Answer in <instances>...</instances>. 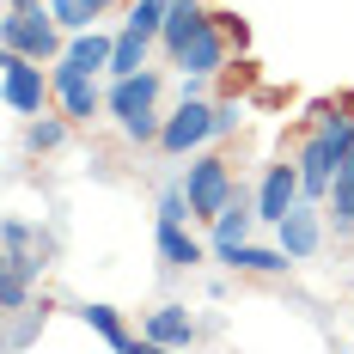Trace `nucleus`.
<instances>
[{
  "mask_svg": "<svg viewBox=\"0 0 354 354\" xmlns=\"http://www.w3.org/2000/svg\"><path fill=\"white\" fill-rule=\"evenodd\" d=\"M159 92H165V73L159 68H141V73H116L104 86V110L110 122L122 129V141H159V129H165V116H159Z\"/></svg>",
  "mask_w": 354,
  "mask_h": 354,
  "instance_id": "1",
  "label": "nucleus"
},
{
  "mask_svg": "<svg viewBox=\"0 0 354 354\" xmlns=\"http://www.w3.org/2000/svg\"><path fill=\"white\" fill-rule=\"evenodd\" d=\"M245 183H239V171H232V159L226 153H189V165H183V196H189V214L202 220V226H214L220 214L232 208V196H239Z\"/></svg>",
  "mask_w": 354,
  "mask_h": 354,
  "instance_id": "2",
  "label": "nucleus"
},
{
  "mask_svg": "<svg viewBox=\"0 0 354 354\" xmlns=\"http://www.w3.org/2000/svg\"><path fill=\"white\" fill-rule=\"evenodd\" d=\"M0 98H6L12 116H43V110H55L49 62H37L25 49H0Z\"/></svg>",
  "mask_w": 354,
  "mask_h": 354,
  "instance_id": "3",
  "label": "nucleus"
},
{
  "mask_svg": "<svg viewBox=\"0 0 354 354\" xmlns=\"http://www.w3.org/2000/svg\"><path fill=\"white\" fill-rule=\"evenodd\" d=\"M0 49H25L37 62H62L68 55V31L55 19V6H25V12H6L0 19Z\"/></svg>",
  "mask_w": 354,
  "mask_h": 354,
  "instance_id": "4",
  "label": "nucleus"
},
{
  "mask_svg": "<svg viewBox=\"0 0 354 354\" xmlns=\"http://www.w3.org/2000/svg\"><path fill=\"white\" fill-rule=\"evenodd\" d=\"M208 141H220V129H214V98H177V110L165 116V129H159V153L165 159H189V153H202Z\"/></svg>",
  "mask_w": 354,
  "mask_h": 354,
  "instance_id": "5",
  "label": "nucleus"
},
{
  "mask_svg": "<svg viewBox=\"0 0 354 354\" xmlns=\"http://www.w3.org/2000/svg\"><path fill=\"white\" fill-rule=\"evenodd\" d=\"M49 80H55V110L68 116L73 129H92V116L104 110V86H98V73L62 55V62H49Z\"/></svg>",
  "mask_w": 354,
  "mask_h": 354,
  "instance_id": "6",
  "label": "nucleus"
},
{
  "mask_svg": "<svg viewBox=\"0 0 354 354\" xmlns=\"http://www.w3.org/2000/svg\"><path fill=\"white\" fill-rule=\"evenodd\" d=\"M232 55H239L232 31H226L220 19H208L202 31H196L189 43H183V55H177L171 68H177V73H202V80H220V73L232 68Z\"/></svg>",
  "mask_w": 354,
  "mask_h": 354,
  "instance_id": "7",
  "label": "nucleus"
},
{
  "mask_svg": "<svg viewBox=\"0 0 354 354\" xmlns=\"http://www.w3.org/2000/svg\"><path fill=\"white\" fill-rule=\"evenodd\" d=\"M299 202H306L299 159H293V165H287V159H281V165H269V171H263V183H257V220H263V226H281Z\"/></svg>",
  "mask_w": 354,
  "mask_h": 354,
  "instance_id": "8",
  "label": "nucleus"
},
{
  "mask_svg": "<svg viewBox=\"0 0 354 354\" xmlns=\"http://www.w3.org/2000/svg\"><path fill=\"white\" fill-rule=\"evenodd\" d=\"M324 220H330V214H324V202H299V208L275 226V239L287 245V257H293V263H312V257L324 250Z\"/></svg>",
  "mask_w": 354,
  "mask_h": 354,
  "instance_id": "9",
  "label": "nucleus"
},
{
  "mask_svg": "<svg viewBox=\"0 0 354 354\" xmlns=\"http://www.w3.org/2000/svg\"><path fill=\"white\" fill-rule=\"evenodd\" d=\"M214 257H220L232 275H287V269H293V257H287L281 239H275V245H250V239H239V245H214Z\"/></svg>",
  "mask_w": 354,
  "mask_h": 354,
  "instance_id": "10",
  "label": "nucleus"
},
{
  "mask_svg": "<svg viewBox=\"0 0 354 354\" xmlns=\"http://www.w3.org/2000/svg\"><path fill=\"white\" fill-rule=\"evenodd\" d=\"M208 19H214L208 0H171V12H165V31H159V49H165V62H177V55H183V43L202 31Z\"/></svg>",
  "mask_w": 354,
  "mask_h": 354,
  "instance_id": "11",
  "label": "nucleus"
},
{
  "mask_svg": "<svg viewBox=\"0 0 354 354\" xmlns=\"http://www.w3.org/2000/svg\"><path fill=\"white\" fill-rule=\"evenodd\" d=\"M141 336L153 348H189L196 342V312L189 306H159V312H147Z\"/></svg>",
  "mask_w": 354,
  "mask_h": 354,
  "instance_id": "12",
  "label": "nucleus"
},
{
  "mask_svg": "<svg viewBox=\"0 0 354 354\" xmlns=\"http://www.w3.org/2000/svg\"><path fill=\"white\" fill-rule=\"evenodd\" d=\"M153 245H159V263L165 269H196L202 263V239L189 232V220H159Z\"/></svg>",
  "mask_w": 354,
  "mask_h": 354,
  "instance_id": "13",
  "label": "nucleus"
},
{
  "mask_svg": "<svg viewBox=\"0 0 354 354\" xmlns=\"http://www.w3.org/2000/svg\"><path fill=\"white\" fill-rule=\"evenodd\" d=\"M250 226H263V220H257V196L239 189V196H232V208L208 226V245H239V239H250Z\"/></svg>",
  "mask_w": 354,
  "mask_h": 354,
  "instance_id": "14",
  "label": "nucleus"
},
{
  "mask_svg": "<svg viewBox=\"0 0 354 354\" xmlns=\"http://www.w3.org/2000/svg\"><path fill=\"white\" fill-rule=\"evenodd\" d=\"M110 49H116V31H98V25L68 37V62H80L92 73H110Z\"/></svg>",
  "mask_w": 354,
  "mask_h": 354,
  "instance_id": "15",
  "label": "nucleus"
},
{
  "mask_svg": "<svg viewBox=\"0 0 354 354\" xmlns=\"http://www.w3.org/2000/svg\"><path fill=\"white\" fill-rule=\"evenodd\" d=\"M68 135H73V122L62 110H55V116H49V110H43V116H25V147H31L37 159H43V153H62Z\"/></svg>",
  "mask_w": 354,
  "mask_h": 354,
  "instance_id": "16",
  "label": "nucleus"
},
{
  "mask_svg": "<svg viewBox=\"0 0 354 354\" xmlns=\"http://www.w3.org/2000/svg\"><path fill=\"white\" fill-rule=\"evenodd\" d=\"M153 43H159V37H147V31H135V25H122V31H116V49H110V80H116V73H141L147 55H153Z\"/></svg>",
  "mask_w": 354,
  "mask_h": 354,
  "instance_id": "17",
  "label": "nucleus"
},
{
  "mask_svg": "<svg viewBox=\"0 0 354 354\" xmlns=\"http://www.w3.org/2000/svg\"><path fill=\"white\" fill-rule=\"evenodd\" d=\"M324 214L336 220V232H354V153L342 159V171L330 183V196H324Z\"/></svg>",
  "mask_w": 354,
  "mask_h": 354,
  "instance_id": "18",
  "label": "nucleus"
},
{
  "mask_svg": "<svg viewBox=\"0 0 354 354\" xmlns=\"http://www.w3.org/2000/svg\"><path fill=\"white\" fill-rule=\"evenodd\" d=\"M80 318L92 324V330L104 336L110 348H135V330L122 324V312H116V306H104V299H92V306H80Z\"/></svg>",
  "mask_w": 354,
  "mask_h": 354,
  "instance_id": "19",
  "label": "nucleus"
},
{
  "mask_svg": "<svg viewBox=\"0 0 354 354\" xmlns=\"http://www.w3.org/2000/svg\"><path fill=\"white\" fill-rule=\"evenodd\" d=\"M165 12H171V0H129V19H122V25L159 37V31H165Z\"/></svg>",
  "mask_w": 354,
  "mask_h": 354,
  "instance_id": "20",
  "label": "nucleus"
},
{
  "mask_svg": "<svg viewBox=\"0 0 354 354\" xmlns=\"http://www.w3.org/2000/svg\"><path fill=\"white\" fill-rule=\"evenodd\" d=\"M214 129H220V141L245 129V92H226V98H214Z\"/></svg>",
  "mask_w": 354,
  "mask_h": 354,
  "instance_id": "21",
  "label": "nucleus"
},
{
  "mask_svg": "<svg viewBox=\"0 0 354 354\" xmlns=\"http://www.w3.org/2000/svg\"><path fill=\"white\" fill-rule=\"evenodd\" d=\"M49 6H55V19H62V31H92V25H98V19H92V12H86V0H49Z\"/></svg>",
  "mask_w": 354,
  "mask_h": 354,
  "instance_id": "22",
  "label": "nucleus"
},
{
  "mask_svg": "<svg viewBox=\"0 0 354 354\" xmlns=\"http://www.w3.org/2000/svg\"><path fill=\"white\" fill-rule=\"evenodd\" d=\"M159 220H196V214H189V196H183V177L159 196Z\"/></svg>",
  "mask_w": 354,
  "mask_h": 354,
  "instance_id": "23",
  "label": "nucleus"
},
{
  "mask_svg": "<svg viewBox=\"0 0 354 354\" xmlns=\"http://www.w3.org/2000/svg\"><path fill=\"white\" fill-rule=\"evenodd\" d=\"M116 6H129V0H86V12H92V19H104V12H116Z\"/></svg>",
  "mask_w": 354,
  "mask_h": 354,
  "instance_id": "24",
  "label": "nucleus"
},
{
  "mask_svg": "<svg viewBox=\"0 0 354 354\" xmlns=\"http://www.w3.org/2000/svg\"><path fill=\"white\" fill-rule=\"evenodd\" d=\"M25 6H43V0H6V12H25Z\"/></svg>",
  "mask_w": 354,
  "mask_h": 354,
  "instance_id": "25",
  "label": "nucleus"
},
{
  "mask_svg": "<svg viewBox=\"0 0 354 354\" xmlns=\"http://www.w3.org/2000/svg\"><path fill=\"white\" fill-rule=\"evenodd\" d=\"M336 104H342V110H348V116H354V92H336Z\"/></svg>",
  "mask_w": 354,
  "mask_h": 354,
  "instance_id": "26",
  "label": "nucleus"
}]
</instances>
